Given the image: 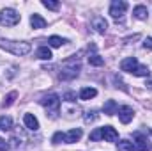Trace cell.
Listing matches in <instances>:
<instances>
[{
	"mask_svg": "<svg viewBox=\"0 0 152 151\" xmlns=\"http://www.w3.org/2000/svg\"><path fill=\"white\" fill-rule=\"evenodd\" d=\"M62 100H66V101H69V103H75V101H76V93H73V91H67V93H64Z\"/></svg>",
	"mask_w": 152,
	"mask_h": 151,
	"instance_id": "cell-27",
	"label": "cell"
},
{
	"mask_svg": "<svg viewBox=\"0 0 152 151\" xmlns=\"http://www.w3.org/2000/svg\"><path fill=\"white\" fill-rule=\"evenodd\" d=\"M36 55H37V59H41V61H50V59L53 57V55H51V50H50L48 46H41V48H37Z\"/></svg>",
	"mask_w": 152,
	"mask_h": 151,
	"instance_id": "cell-17",
	"label": "cell"
},
{
	"mask_svg": "<svg viewBox=\"0 0 152 151\" xmlns=\"http://www.w3.org/2000/svg\"><path fill=\"white\" fill-rule=\"evenodd\" d=\"M96 119H97L96 110H90V112H87V115H85V123H94Z\"/></svg>",
	"mask_w": 152,
	"mask_h": 151,
	"instance_id": "cell-28",
	"label": "cell"
},
{
	"mask_svg": "<svg viewBox=\"0 0 152 151\" xmlns=\"http://www.w3.org/2000/svg\"><path fill=\"white\" fill-rule=\"evenodd\" d=\"M126 9H127V4H126L124 0H113L112 5H110V14H112V18L118 20V18L124 16Z\"/></svg>",
	"mask_w": 152,
	"mask_h": 151,
	"instance_id": "cell-5",
	"label": "cell"
},
{
	"mask_svg": "<svg viewBox=\"0 0 152 151\" xmlns=\"http://www.w3.org/2000/svg\"><path fill=\"white\" fill-rule=\"evenodd\" d=\"M143 48H147V50H152V38H147L143 41Z\"/></svg>",
	"mask_w": 152,
	"mask_h": 151,
	"instance_id": "cell-29",
	"label": "cell"
},
{
	"mask_svg": "<svg viewBox=\"0 0 152 151\" xmlns=\"http://www.w3.org/2000/svg\"><path fill=\"white\" fill-rule=\"evenodd\" d=\"M81 71V64L80 61L73 57V59H67L62 62V68H60V73H58V78L60 80H73L78 76V73Z\"/></svg>",
	"mask_w": 152,
	"mask_h": 151,
	"instance_id": "cell-1",
	"label": "cell"
},
{
	"mask_svg": "<svg viewBox=\"0 0 152 151\" xmlns=\"http://www.w3.org/2000/svg\"><path fill=\"white\" fill-rule=\"evenodd\" d=\"M23 123H25V126H27L28 130H32V132L39 130V121L34 114H25V115H23Z\"/></svg>",
	"mask_w": 152,
	"mask_h": 151,
	"instance_id": "cell-10",
	"label": "cell"
},
{
	"mask_svg": "<svg viewBox=\"0 0 152 151\" xmlns=\"http://www.w3.org/2000/svg\"><path fill=\"white\" fill-rule=\"evenodd\" d=\"M0 48L11 52L14 55H20V57L21 55H27L32 50L30 43H27V41H7V39H0Z\"/></svg>",
	"mask_w": 152,
	"mask_h": 151,
	"instance_id": "cell-2",
	"label": "cell"
},
{
	"mask_svg": "<svg viewBox=\"0 0 152 151\" xmlns=\"http://www.w3.org/2000/svg\"><path fill=\"white\" fill-rule=\"evenodd\" d=\"M16 96H18V93H14V91H12V93H9V94L5 96V100H4V103H2V105H4V107H11V105L14 103Z\"/></svg>",
	"mask_w": 152,
	"mask_h": 151,
	"instance_id": "cell-23",
	"label": "cell"
},
{
	"mask_svg": "<svg viewBox=\"0 0 152 151\" xmlns=\"http://www.w3.org/2000/svg\"><path fill=\"white\" fill-rule=\"evenodd\" d=\"M48 43H50V46H53V48H60L64 43H67V39L58 38V36H51V38L48 39Z\"/></svg>",
	"mask_w": 152,
	"mask_h": 151,
	"instance_id": "cell-20",
	"label": "cell"
},
{
	"mask_svg": "<svg viewBox=\"0 0 152 151\" xmlns=\"http://www.w3.org/2000/svg\"><path fill=\"white\" fill-rule=\"evenodd\" d=\"M133 14H134V18H136V20H147L149 11H147V7H145V5H136V7L133 9Z\"/></svg>",
	"mask_w": 152,
	"mask_h": 151,
	"instance_id": "cell-15",
	"label": "cell"
},
{
	"mask_svg": "<svg viewBox=\"0 0 152 151\" xmlns=\"http://www.w3.org/2000/svg\"><path fill=\"white\" fill-rule=\"evenodd\" d=\"M30 25H32V29H44L46 27V20L41 14H32L30 16Z\"/></svg>",
	"mask_w": 152,
	"mask_h": 151,
	"instance_id": "cell-14",
	"label": "cell"
},
{
	"mask_svg": "<svg viewBox=\"0 0 152 151\" xmlns=\"http://www.w3.org/2000/svg\"><path fill=\"white\" fill-rule=\"evenodd\" d=\"M117 150H118V151H134V144H133L131 141L124 139V141H118Z\"/></svg>",
	"mask_w": 152,
	"mask_h": 151,
	"instance_id": "cell-18",
	"label": "cell"
},
{
	"mask_svg": "<svg viewBox=\"0 0 152 151\" xmlns=\"http://www.w3.org/2000/svg\"><path fill=\"white\" fill-rule=\"evenodd\" d=\"M133 75L134 76H149L151 75V70H149L147 66H143V64H138L136 70L133 71Z\"/></svg>",
	"mask_w": 152,
	"mask_h": 151,
	"instance_id": "cell-21",
	"label": "cell"
},
{
	"mask_svg": "<svg viewBox=\"0 0 152 151\" xmlns=\"http://www.w3.org/2000/svg\"><path fill=\"white\" fill-rule=\"evenodd\" d=\"M0 128L2 130H11L12 128V119L9 115H2L0 117Z\"/></svg>",
	"mask_w": 152,
	"mask_h": 151,
	"instance_id": "cell-22",
	"label": "cell"
},
{
	"mask_svg": "<svg viewBox=\"0 0 152 151\" xmlns=\"http://www.w3.org/2000/svg\"><path fill=\"white\" fill-rule=\"evenodd\" d=\"M151 142H149V139L145 137V135H142V133H138L136 137H134V150L136 151H151Z\"/></svg>",
	"mask_w": 152,
	"mask_h": 151,
	"instance_id": "cell-7",
	"label": "cell"
},
{
	"mask_svg": "<svg viewBox=\"0 0 152 151\" xmlns=\"http://www.w3.org/2000/svg\"><path fill=\"white\" fill-rule=\"evenodd\" d=\"M138 66V61L136 57H126L124 61H120V70L122 71H127V73H133Z\"/></svg>",
	"mask_w": 152,
	"mask_h": 151,
	"instance_id": "cell-8",
	"label": "cell"
},
{
	"mask_svg": "<svg viewBox=\"0 0 152 151\" xmlns=\"http://www.w3.org/2000/svg\"><path fill=\"white\" fill-rule=\"evenodd\" d=\"M16 23H20V14H18L14 9L5 7V9L0 11V25H4V27H12V25H16Z\"/></svg>",
	"mask_w": 152,
	"mask_h": 151,
	"instance_id": "cell-4",
	"label": "cell"
},
{
	"mask_svg": "<svg viewBox=\"0 0 152 151\" xmlns=\"http://www.w3.org/2000/svg\"><path fill=\"white\" fill-rule=\"evenodd\" d=\"M7 150H9V144H7V141L0 139V151H7Z\"/></svg>",
	"mask_w": 152,
	"mask_h": 151,
	"instance_id": "cell-30",
	"label": "cell"
},
{
	"mask_svg": "<svg viewBox=\"0 0 152 151\" xmlns=\"http://www.w3.org/2000/svg\"><path fill=\"white\" fill-rule=\"evenodd\" d=\"M88 62H90V66H103L104 64V59L94 52V53H88Z\"/></svg>",
	"mask_w": 152,
	"mask_h": 151,
	"instance_id": "cell-19",
	"label": "cell"
},
{
	"mask_svg": "<svg viewBox=\"0 0 152 151\" xmlns=\"http://www.w3.org/2000/svg\"><path fill=\"white\" fill-rule=\"evenodd\" d=\"M88 139H90V141H101V139H103V130H101V128L92 130L90 135H88Z\"/></svg>",
	"mask_w": 152,
	"mask_h": 151,
	"instance_id": "cell-25",
	"label": "cell"
},
{
	"mask_svg": "<svg viewBox=\"0 0 152 151\" xmlns=\"http://www.w3.org/2000/svg\"><path fill=\"white\" fill-rule=\"evenodd\" d=\"M133 117H134V110H133L131 107L124 105V107L118 109V119H120L122 124H129V123L133 121Z\"/></svg>",
	"mask_w": 152,
	"mask_h": 151,
	"instance_id": "cell-6",
	"label": "cell"
},
{
	"mask_svg": "<svg viewBox=\"0 0 152 151\" xmlns=\"http://www.w3.org/2000/svg\"><path fill=\"white\" fill-rule=\"evenodd\" d=\"M101 130H103V139L106 142H117L118 141V133H117V130L113 126H104Z\"/></svg>",
	"mask_w": 152,
	"mask_h": 151,
	"instance_id": "cell-9",
	"label": "cell"
},
{
	"mask_svg": "<svg viewBox=\"0 0 152 151\" xmlns=\"http://www.w3.org/2000/svg\"><path fill=\"white\" fill-rule=\"evenodd\" d=\"M92 27H94L99 34H104L106 29H108V21H106L103 16H96V18L92 20Z\"/></svg>",
	"mask_w": 152,
	"mask_h": 151,
	"instance_id": "cell-11",
	"label": "cell"
},
{
	"mask_svg": "<svg viewBox=\"0 0 152 151\" xmlns=\"http://www.w3.org/2000/svg\"><path fill=\"white\" fill-rule=\"evenodd\" d=\"M151 132H152V130H151Z\"/></svg>",
	"mask_w": 152,
	"mask_h": 151,
	"instance_id": "cell-31",
	"label": "cell"
},
{
	"mask_svg": "<svg viewBox=\"0 0 152 151\" xmlns=\"http://www.w3.org/2000/svg\"><path fill=\"white\" fill-rule=\"evenodd\" d=\"M51 142H53V144H60V142H66V133H62V132H57V133L53 135Z\"/></svg>",
	"mask_w": 152,
	"mask_h": 151,
	"instance_id": "cell-26",
	"label": "cell"
},
{
	"mask_svg": "<svg viewBox=\"0 0 152 151\" xmlns=\"http://www.w3.org/2000/svg\"><path fill=\"white\" fill-rule=\"evenodd\" d=\"M42 5L46 7V9H50V11H57L58 9V2H55V0H42Z\"/></svg>",
	"mask_w": 152,
	"mask_h": 151,
	"instance_id": "cell-24",
	"label": "cell"
},
{
	"mask_svg": "<svg viewBox=\"0 0 152 151\" xmlns=\"http://www.w3.org/2000/svg\"><path fill=\"white\" fill-rule=\"evenodd\" d=\"M96 94H97V91L94 87H83L80 91V100H92V98H96Z\"/></svg>",
	"mask_w": 152,
	"mask_h": 151,
	"instance_id": "cell-16",
	"label": "cell"
},
{
	"mask_svg": "<svg viewBox=\"0 0 152 151\" xmlns=\"http://www.w3.org/2000/svg\"><path fill=\"white\" fill-rule=\"evenodd\" d=\"M41 105L46 109V112L50 114L51 119H55L57 114H58V109H60V98L57 94H48L41 100Z\"/></svg>",
	"mask_w": 152,
	"mask_h": 151,
	"instance_id": "cell-3",
	"label": "cell"
},
{
	"mask_svg": "<svg viewBox=\"0 0 152 151\" xmlns=\"http://www.w3.org/2000/svg\"><path fill=\"white\" fill-rule=\"evenodd\" d=\"M103 112L106 114V115H113V114L118 112V105H117V101L115 100H108V101H104V105H103Z\"/></svg>",
	"mask_w": 152,
	"mask_h": 151,
	"instance_id": "cell-13",
	"label": "cell"
},
{
	"mask_svg": "<svg viewBox=\"0 0 152 151\" xmlns=\"http://www.w3.org/2000/svg\"><path fill=\"white\" fill-rule=\"evenodd\" d=\"M81 135H83L81 128H73V130H69V132L66 133V142H67V144H73V142H78V141L81 139Z\"/></svg>",
	"mask_w": 152,
	"mask_h": 151,
	"instance_id": "cell-12",
	"label": "cell"
}]
</instances>
